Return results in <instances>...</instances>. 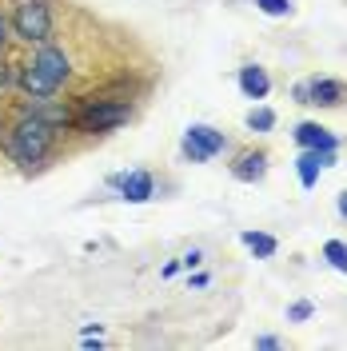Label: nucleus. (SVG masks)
Instances as JSON below:
<instances>
[{
  "label": "nucleus",
  "instance_id": "nucleus-1",
  "mask_svg": "<svg viewBox=\"0 0 347 351\" xmlns=\"http://www.w3.org/2000/svg\"><path fill=\"white\" fill-rule=\"evenodd\" d=\"M52 144H56V124H48L44 116H36L32 108H21V116L4 128L0 136V148L4 156L12 160V164H21V168H36L48 160L52 152Z\"/></svg>",
  "mask_w": 347,
  "mask_h": 351
},
{
  "label": "nucleus",
  "instance_id": "nucleus-2",
  "mask_svg": "<svg viewBox=\"0 0 347 351\" xmlns=\"http://www.w3.org/2000/svg\"><path fill=\"white\" fill-rule=\"evenodd\" d=\"M72 76V60L60 44L44 40L36 44V56L21 64V76H16V88H21L28 100H44V96H56L64 80Z\"/></svg>",
  "mask_w": 347,
  "mask_h": 351
},
{
  "label": "nucleus",
  "instance_id": "nucleus-3",
  "mask_svg": "<svg viewBox=\"0 0 347 351\" xmlns=\"http://www.w3.org/2000/svg\"><path fill=\"white\" fill-rule=\"evenodd\" d=\"M132 120V104L128 100H84V108L72 116V128L84 136H104V132L120 128Z\"/></svg>",
  "mask_w": 347,
  "mask_h": 351
},
{
  "label": "nucleus",
  "instance_id": "nucleus-4",
  "mask_svg": "<svg viewBox=\"0 0 347 351\" xmlns=\"http://www.w3.org/2000/svg\"><path fill=\"white\" fill-rule=\"evenodd\" d=\"M8 28H12V36L21 44L52 40V8H48V0H16Z\"/></svg>",
  "mask_w": 347,
  "mask_h": 351
},
{
  "label": "nucleus",
  "instance_id": "nucleus-5",
  "mask_svg": "<svg viewBox=\"0 0 347 351\" xmlns=\"http://www.w3.org/2000/svg\"><path fill=\"white\" fill-rule=\"evenodd\" d=\"M228 148V136L216 128H208V124H192L188 136H184V156L195 160V164H204V160H212Z\"/></svg>",
  "mask_w": 347,
  "mask_h": 351
},
{
  "label": "nucleus",
  "instance_id": "nucleus-6",
  "mask_svg": "<svg viewBox=\"0 0 347 351\" xmlns=\"http://www.w3.org/2000/svg\"><path fill=\"white\" fill-rule=\"evenodd\" d=\"M108 184L120 188V196L132 199V204H144V199H152V192H156V184H152L148 172H116Z\"/></svg>",
  "mask_w": 347,
  "mask_h": 351
},
{
  "label": "nucleus",
  "instance_id": "nucleus-7",
  "mask_svg": "<svg viewBox=\"0 0 347 351\" xmlns=\"http://www.w3.org/2000/svg\"><path fill=\"white\" fill-rule=\"evenodd\" d=\"M296 96H300L304 104H324V108H335V104L344 100V84H335V80H311V84L296 88Z\"/></svg>",
  "mask_w": 347,
  "mask_h": 351
},
{
  "label": "nucleus",
  "instance_id": "nucleus-8",
  "mask_svg": "<svg viewBox=\"0 0 347 351\" xmlns=\"http://www.w3.org/2000/svg\"><path fill=\"white\" fill-rule=\"evenodd\" d=\"M327 164H335V152H315V148H307V152L300 156V184H304V188H315V180H320V172H324Z\"/></svg>",
  "mask_w": 347,
  "mask_h": 351
},
{
  "label": "nucleus",
  "instance_id": "nucleus-9",
  "mask_svg": "<svg viewBox=\"0 0 347 351\" xmlns=\"http://www.w3.org/2000/svg\"><path fill=\"white\" fill-rule=\"evenodd\" d=\"M267 88H272V80H267V72L256 64H248V68H239V92L248 96V100H263L267 96Z\"/></svg>",
  "mask_w": 347,
  "mask_h": 351
},
{
  "label": "nucleus",
  "instance_id": "nucleus-10",
  "mask_svg": "<svg viewBox=\"0 0 347 351\" xmlns=\"http://www.w3.org/2000/svg\"><path fill=\"white\" fill-rule=\"evenodd\" d=\"M263 172H267V156L263 152H243L232 164V176L236 180H243V184H256V180H263Z\"/></svg>",
  "mask_w": 347,
  "mask_h": 351
},
{
  "label": "nucleus",
  "instance_id": "nucleus-11",
  "mask_svg": "<svg viewBox=\"0 0 347 351\" xmlns=\"http://www.w3.org/2000/svg\"><path fill=\"white\" fill-rule=\"evenodd\" d=\"M296 140L304 144V148H315V152H335V136L320 124H300L296 128Z\"/></svg>",
  "mask_w": 347,
  "mask_h": 351
},
{
  "label": "nucleus",
  "instance_id": "nucleus-12",
  "mask_svg": "<svg viewBox=\"0 0 347 351\" xmlns=\"http://www.w3.org/2000/svg\"><path fill=\"white\" fill-rule=\"evenodd\" d=\"M243 243H248L256 256H263V260H267V256H276V240H272V236H263V232H243Z\"/></svg>",
  "mask_w": 347,
  "mask_h": 351
},
{
  "label": "nucleus",
  "instance_id": "nucleus-13",
  "mask_svg": "<svg viewBox=\"0 0 347 351\" xmlns=\"http://www.w3.org/2000/svg\"><path fill=\"white\" fill-rule=\"evenodd\" d=\"M324 256L331 260V267H335V271H347V243H339V240L324 243Z\"/></svg>",
  "mask_w": 347,
  "mask_h": 351
},
{
  "label": "nucleus",
  "instance_id": "nucleus-14",
  "mask_svg": "<svg viewBox=\"0 0 347 351\" xmlns=\"http://www.w3.org/2000/svg\"><path fill=\"white\" fill-rule=\"evenodd\" d=\"M248 128H252V132H267V128H276V112H267V108L248 112Z\"/></svg>",
  "mask_w": 347,
  "mask_h": 351
},
{
  "label": "nucleus",
  "instance_id": "nucleus-15",
  "mask_svg": "<svg viewBox=\"0 0 347 351\" xmlns=\"http://www.w3.org/2000/svg\"><path fill=\"white\" fill-rule=\"evenodd\" d=\"M16 76H21V64H8V60L0 56V92L16 88Z\"/></svg>",
  "mask_w": 347,
  "mask_h": 351
},
{
  "label": "nucleus",
  "instance_id": "nucleus-16",
  "mask_svg": "<svg viewBox=\"0 0 347 351\" xmlns=\"http://www.w3.org/2000/svg\"><path fill=\"white\" fill-rule=\"evenodd\" d=\"M256 4H260L267 16H287V12H291V4H287V0H256Z\"/></svg>",
  "mask_w": 347,
  "mask_h": 351
},
{
  "label": "nucleus",
  "instance_id": "nucleus-17",
  "mask_svg": "<svg viewBox=\"0 0 347 351\" xmlns=\"http://www.w3.org/2000/svg\"><path fill=\"white\" fill-rule=\"evenodd\" d=\"M287 315H291V319H307V315H311V304H296Z\"/></svg>",
  "mask_w": 347,
  "mask_h": 351
},
{
  "label": "nucleus",
  "instance_id": "nucleus-18",
  "mask_svg": "<svg viewBox=\"0 0 347 351\" xmlns=\"http://www.w3.org/2000/svg\"><path fill=\"white\" fill-rule=\"evenodd\" d=\"M204 260V252H200V247H192V252H188V256H184V267H195V263Z\"/></svg>",
  "mask_w": 347,
  "mask_h": 351
},
{
  "label": "nucleus",
  "instance_id": "nucleus-19",
  "mask_svg": "<svg viewBox=\"0 0 347 351\" xmlns=\"http://www.w3.org/2000/svg\"><path fill=\"white\" fill-rule=\"evenodd\" d=\"M8 32H12V28H8V21H4V12H0V52H4V44H8Z\"/></svg>",
  "mask_w": 347,
  "mask_h": 351
},
{
  "label": "nucleus",
  "instance_id": "nucleus-20",
  "mask_svg": "<svg viewBox=\"0 0 347 351\" xmlns=\"http://www.w3.org/2000/svg\"><path fill=\"white\" fill-rule=\"evenodd\" d=\"M256 348H280V339H276V335H260V339H256Z\"/></svg>",
  "mask_w": 347,
  "mask_h": 351
},
{
  "label": "nucleus",
  "instance_id": "nucleus-21",
  "mask_svg": "<svg viewBox=\"0 0 347 351\" xmlns=\"http://www.w3.org/2000/svg\"><path fill=\"white\" fill-rule=\"evenodd\" d=\"M339 212H344V216H347V192H344V196H339Z\"/></svg>",
  "mask_w": 347,
  "mask_h": 351
}]
</instances>
